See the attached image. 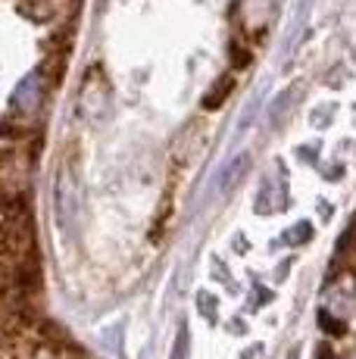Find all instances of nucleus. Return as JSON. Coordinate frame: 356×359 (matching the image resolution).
<instances>
[{
  "label": "nucleus",
  "mask_w": 356,
  "mask_h": 359,
  "mask_svg": "<svg viewBox=\"0 0 356 359\" xmlns=\"http://www.w3.org/2000/svg\"><path fill=\"white\" fill-rule=\"evenodd\" d=\"M241 13H244V25H247L250 32H259L269 22L272 0H241Z\"/></svg>",
  "instance_id": "nucleus-1"
},
{
  "label": "nucleus",
  "mask_w": 356,
  "mask_h": 359,
  "mask_svg": "<svg viewBox=\"0 0 356 359\" xmlns=\"http://www.w3.org/2000/svg\"><path fill=\"white\" fill-rule=\"evenodd\" d=\"M38 100H41V94H38V75H29V79L19 85L16 97H13V107H19L22 113H32V109L38 107Z\"/></svg>",
  "instance_id": "nucleus-2"
},
{
  "label": "nucleus",
  "mask_w": 356,
  "mask_h": 359,
  "mask_svg": "<svg viewBox=\"0 0 356 359\" xmlns=\"http://www.w3.org/2000/svg\"><path fill=\"white\" fill-rule=\"evenodd\" d=\"M247 165H250V156H238L235 163H228V169H225V175L219 178V191H222V194H228V191L235 188V184L244 178V172H247Z\"/></svg>",
  "instance_id": "nucleus-3"
},
{
  "label": "nucleus",
  "mask_w": 356,
  "mask_h": 359,
  "mask_svg": "<svg viewBox=\"0 0 356 359\" xmlns=\"http://www.w3.org/2000/svg\"><path fill=\"white\" fill-rule=\"evenodd\" d=\"M291 97H294V91H285L282 97H278V103H272V122H282L285 109L291 107Z\"/></svg>",
  "instance_id": "nucleus-4"
},
{
  "label": "nucleus",
  "mask_w": 356,
  "mask_h": 359,
  "mask_svg": "<svg viewBox=\"0 0 356 359\" xmlns=\"http://www.w3.org/2000/svg\"><path fill=\"white\" fill-rule=\"evenodd\" d=\"M172 359H188V328H184V325H182V331H178V341H175Z\"/></svg>",
  "instance_id": "nucleus-5"
},
{
  "label": "nucleus",
  "mask_w": 356,
  "mask_h": 359,
  "mask_svg": "<svg viewBox=\"0 0 356 359\" xmlns=\"http://www.w3.org/2000/svg\"><path fill=\"white\" fill-rule=\"evenodd\" d=\"M200 306H203V313H207L210 319H213V297H207V294H203V297H200Z\"/></svg>",
  "instance_id": "nucleus-6"
},
{
  "label": "nucleus",
  "mask_w": 356,
  "mask_h": 359,
  "mask_svg": "<svg viewBox=\"0 0 356 359\" xmlns=\"http://www.w3.org/2000/svg\"><path fill=\"white\" fill-rule=\"evenodd\" d=\"M287 359H297V353H291V356H287Z\"/></svg>",
  "instance_id": "nucleus-7"
},
{
  "label": "nucleus",
  "mask_w": 356,
  "mask_h": 359,
  "mask_svg": "<svg viewBox=\"0 0 356 359\" xmlns=\"http://www.w3.org/2000/svg\"><path fill=\"white\" fill-rule=\"evenodd\" d=\"M350 359H356V350H353V356H350Z\"/></svg>",
  "instance_id": "nucleus-8"
}]
</instances>
